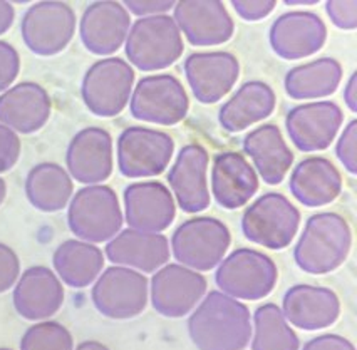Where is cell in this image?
Here are the masks:
<instances>
[{
	"label": "cell",
	"instance_id": "38",
	"mask_svg": "<svg viewBox=\"0 0 357 350\" xmlns=\"http://www.w3.org/2000/svg\"><path fill=\"white\" fill-rule=\"evenodd\" d=\"M326 12L335 27L342 31H354L357 27V2L356 0H329L326 2Z\"/></svg>",
	"mask_w": 357,
	"mask_h": 350
},
{
	"label": "cell",
	"instance_id": "8",
	"mask_svg": "<svg viewBox=\"0 0 357 350\" xmlns=\"http://www.w3.org/2000/svg\"><path fill=\"white\" fill-rule=\"evenodd\" d=\"M135 70L121 57H106L86 70L81 82V98L89 112L98 118H114L130 102Z\"/></svg>",
	"mask_w": 357,
	"mask_h": 350
},
{
	"label": "cell",
	"instance_id": "31",
	"mask_svg": "<svg viewBox=\"0 0 357 350\" xmlns=\"http://www.w3.org/2000/svg\"><path fill=\"white\" fill-rule=\"evenodd\" d=\"M73 178L57 162H39L27 173L26 197L36 210L56 213L73 198Z\"/></svg>",
	"mask_w": 357,
	"mask_h": 350
},
{
	"label": "cell",
	"instance_id": "28",
	"mask_svg": "<svg viewBox=\"0 0 357 350\" xmlns=\"http://www.w3.org/2000/svg\"><path fill=\"white\" fill-rule=\"evenodd\" d=\"M245 154L252 158L255 173L267 185H280L294 162V153L275 124H261L242 141Z\"/></svg>",
	"mask_w": 357,
	"mask_h": 350
},
{
	"label": "cell",
	"instance_id": "36",
	"mask_svg": "<svg viewBox=\"0 0 357 350\" xmlns=\"http://www.w3.org/2000/svg\"><path fill=\"white\" fill-rule=\"evenodd\" d=\"M20 57L14 45L0 40V93H6L19 76Z\"/></svg>",
	"mask_w": 357,
	"mask_h": 350
},
{
	"label": "cell",
	"instance_id": "21",
	"mask_svg": "<svg viewBox=\"0 0 357 350\" xmlns=\"http://www.w3.org/2000/svg\"><path fill=\"white\" fill-rule=\"evenodd\" d=\"M206 171L208 151L202 144L192 143L180 149L168 173V183L185 213H200L210 206Z\"/></svg>",
	"mask_w": 357,
	"mask_h": 350
},
{
	"label": "cell",
	"instance_id": "47",
	"mask_svg": "<svg viewBox=\"0 0 357 350\" xmlns=\"http://www.w3.org/2000/svg\"><path fill=\"white\" fill-rule=\"evenodd\" d=\"M287 3V6H301V3H304V6H312V3H317V0H304V2H301V0H298V2H285Z\"/></svg>",
	"mask_w": 357,
	"mask_h": 350
},
{
	"label": "cell",
	"instance_id": "26",
	"mask_svg": "<svg viewBox=\"0 0 357 350\" xmlns=\"http://www.w3.org/2000/svg\"><path fill=\"white\" fill-rule=\"evenodd\" d=\"M105 253L111 264L151 273L169 260V241L161 233H144L128 228L107 241Z\"/></svg>",
	"mask_w": 357,
	"mask_h": 350
},
{
	"label": "cell",
	"instance_id": "17",
	"mask_svg": "<svg viewBox=\"0 0 357 350\" xmlns=\"http://www.w3.org/2000/svg\"><path fill=\"white\" fill-rule=\"evenodd\" d=\"M327 40V27L314 12H287L273 20L268 43L285 61H297L317 54Z\"/></svg>",
	"mask_w": 357,
	"mask_h": 350
},
{
	"label": "cell",
	"instance_id": "12",
	"mask_svg": "<svg viewBox=\"0 0 357 350\" xmlns=\"http://www.w3.org/2000/svg\"><path fill=\"white\" fill-rule=\"evenodd\" d=\"M174 141L163 131L143 126L126 128L118 137V168L126 178H153L168 168Z\"/></svg>",
	"mask_w": 357,
	"mask_h": 350
},
{
	"label": "cell",
	"instance_id": "46",
	"mask_svg": "<svg viewBox=\"0 0 357 350\" xmlns=\"http://www.w3.org/2000/svg\"><path fill=\"white\" fill-rule=\"evenodd\" d=\"M6 197H7V185H6V181H3L2 178H0V205H2V203H3V199H6Z\"/></svg>",
	"mask_w": 357,
	"mask_h": 350
},
{
	"label": "cell",
	"instance_id": "22",
	"mask_svg": "<svg viewBox=\"0 0 357 350\" xmlns=\"http://www.w3.org/2000/svg\"><path fill=\"white\" fill-rule=\"evenodd\" d=\"M12 302L22 319L44 322L56 315L64 303V287L51 268L31 266L14 285Z\"/></svg>",
	"mask_w": 357,
	"mask_h": 350
},
{
	"label": "cell",
	"instance_id": "5",
	"mask_svg": "<svg viewBox=\"0 0 357 350\" xmlns=\"http://www.w3.org/2000/svg\"><path fill=\"white\" fill-rule=\"evenodd\" d=\"M279 270L265 253L238 248L220 261L215 282L222 294L235 300H260L275 289Z\"/></svg>",
	"mask_w": 357,
	"mask_h": 350
},
{
	"label": "cell",
	"instance_id": "15",
	"mask_svg": "<svg viewBox=\"0 0 357 350\" xmlns=\"http://www.w3.org/2000/svg\"><path fill=\"white\" fill-rule=\"evenodd\" d=\"M173 20L192 45H220L231 39L235 24L218 0H183L174 3Z\"/></svg>",
	"mask_w": 357,
	"mask_h": 350
},
{
	"label": "cell",
	"instance_id": "1",
	"mask_svg": "<svg viewBox=\"0 0 357 350\" xmlns=\"http://www.w3.org/2000/svg\"><path fill=\"white\" fill-rule=\"evenodd\" d=\"M188 333L198 350H243L252 339V317L245 303L213 290L188 319Z\"/></svg>",
	"mask_w": 357,
	"mask_h": 350
},
{
	"label": "cell",
	"instance_id": "32",
	"mask_svg": "<svg viewBox=\"0 0 357 350\" xmlns=\"http://www.w3.org/2000/svg\"><path fill=\"white\" fill-rule=\"evenodd\" d=\"M342 81V66L334 57L297 66L285 74L284 87L292 99H319L332 96Z\"/></svg>",
	"mask_w": 357,
	"mask_h": 350
},
{
	"label": "cell",
	"instance_id": "20",
	"mask_svg": "<svg viewBox=\"0 0 357 350\" xmlns=\"http://www.w3.org/2000/svg\"><path fill=\"white\" fill-rule=\"evenodd\" d=\"M124 216L130 228L161 233L173 223L176 205L172 191L160 181L132 183L124 190Z\"/></svg>",
	"mask_w": 357,
	"mask_h": 350
},
{
	"label": "cell",
	"instance_id": "10",
	"mask_svg": "<svg viewBox=\"0 0 357 350\" xmlns=\"http://www.w3.org/2000/svg\"><path fill=\"white\" fill-rule=\"evenodd\" d=\"M188 109V94L172 74L143 77L130 98L131 116L143 123L174 126L186 118Z\"/></svg>",
	"mask_w": 357,
	"mask_h": 350
},
{
	"label": "cell",
	"instance_id": "42",
	"mask_svg": "<svg viewBox=\"0 0 357 350\" xmlns=\"http://www.w3.org/2000/svg\"><path fill=\"white\" fill-rule=\"evenodd\" d=\"M302 350H356V347L346 337L335 335V333H324V335L310 339Z\"/></svg>",
	"mask_w": 357,
	"mask_h": 350
},
{
	"label": "cell",
	"instance_id": "6",
	"mask_svg": "<svg viewBox=\"0 0 357 350\" xmlns=\"http://www.w3.org/2000/svg\"><path fill=\"white\" fill-rule=\"evenodd\" d=\"M230 243L231 235L225 223L211 216H197L173 231L172 253L186 268L208 272L225 258Z\"/></svg>",
	"mask_w": 357,
	"mask_h": 350
},
{
	"label": "cell",
	"instance_id": "33",
	"mask_svg": "<svg viewBox=\"0 0 357 350\" xmlns=\"http://www.w3.org/2000/svg\"><path fill=\"white\" fill-rule=\"evenodd\" d=\"M297 333L292 330L280 307L264 303L253 314L252 350H298Z\"/></svg>",
	"mask_w": 357,
	"mask_h": 350
},
{
	"label": "cell",
	"instance_id": "24",
	"mask_svg": "<svg viewBox=\"0 0 357 350\" xmlns=\"http://www.w3.org/2000/svg\"><path fill=\"white\" fill-rule=\"evenodd\" d=\"M51 111V98L37 82H20L0 94V124L20 135L43 129Z\"/></svg>",
	"mask_w": 357,
	"mask_h": 350
},
{
	"label": "cell",
	"instance_id": "4",
	"mask_svg": "<svg viewBox=\"0 0 357 350\" xmlns=\"http://www.w3.org/2000/svg\"><path fill=\"white\" fill-rule=\"evenodd\" d=\"M183 37L169 15L141 17L130 27L124 51L139 70H161L173 66L183 54Z\"/></svg>",
	"mask_w": 357,
	"mask_h": 350
},
{
	"label": "cell",
	"instance_id": "7",
	"mask_svg": "<svg viewBox=\"0 0 357 350\" xmlns=\"http://www.w3.org/2000/svg\"><path fill=\"white\" fill-rule=\"evenodd\" d=\"M243 236L268 250H284L296 238L301 211L280 193H265L242 215Z\"/></svg>",
	"mask_w": 357,
	"mask_h": 350
},
{
	"label": "cell",
	"instance_id": "9",
	"mask_svg": "<svg viewBox=\"0 0 357 350\" xmlns=\"http://www.w3.org/2000/svg\"><path fill=\"white\" fill-rule=\"evenodd\" d=\"M148 295V278L141 272L118 265L101 272L91 290L96 310L113 320H130L143 314Z\"/></svg>",
	"mask_w": 357,
	"mask_h": 350
},
{
	"label": "cell",
	"instance_id": "44",
	"mask_svg": "<svg viewBox=\"0 0 357 350\" xmlns=\"http://www.w3.org/2000/svg\"><path fill=\"white\" fill-rule=\"evenodd\" d=\"M344 101H346V106L349 111L357 112V74L352 73L351 77H349L346 89H344Z\"/></svg>",
	"mask_w": 357,
	"mask_h": 350
},
{
	"label": "cell",
	"instance_id": "45",
	"mask_svg": "<svg viewBox=\"0 0 357 350\" xmlns=\"http://www.w3.org/2000/svg\"><path fill=\"white\" fill-rule=\"evenodd\" d=\"M74 350H109V347H106L105 344L98 340H86L81 342Z\"/></svg>",
	"mask_w": 357,
	"mask_h": 350
},
{
	"label": "cell",
	"instance_id": "41",
	"mask_svg": "<svg viewBox=\"0 0 357 350\" xmlns=\"http://www.w3.org/2000/svg\"><path fill=\"white\" fill-rule=\"evenodd\" d=\"M124 9L139 17H151V15H163L172 10L174 3L172 0H126Z\"/></svg>",
	"mask_w": 357,
	"mask_h": 350
},
{
	"label": "cell",
	"instance_id": "14",
	"mask_svg": "<svg viewBox=\"0 0 357 350\" xmlns=\"http://www.w3.org/2000/svg\"><path fill=\"white\" fill-rule=\"evenodd\" d=\"M344 123L335 102L317 101L292 107L285 116L289 137L298 151H324L332 144Z\"/></svg>",
	"mask_w": 357,
	"mask_h": 350
},
{
	"label": "cell",
	"instance_id": "34",
	"mask_svg": "<svg viewBox=\"0 0 357 350\" xmlns=\"http://www.w3.org/2000/svg\"><path fill=\"white\" fill-rule=\"evenodd\" d=\"M20 350H74V340L64 325L44 320L27 328L20 339Z\"/></svg>",
	"mask_w": 357,
	"mask_h": 350
},
{
	"label": "cell",
	"instance_id": "2",
	"mask_svg": "<svg viewBox=\"0 0 357 350\" xmlns=\"http://www.w3.org/2000/svg\"><path fill=\"white\" fill-rule=\"evenodd\" d=\"M352 247L351 227L331 211L312 215L294 248V260L302 272L326 275L347 260Z\"/></svg>",
	"mask_w": 357,
	"mask_h": 350
},
{
	"label": "cell",
	"instance_id": "39",
	"mask_svg": "<svg viewBox=\"0 0 357 350\" xmlns=\"http://www.w3.org/2000/svg\"><path fill=\"white\" fill-rule=\"evenodd\" d=\"M20 261L9 245L0 243V294H6L19 280Z\"/></svg>",
	"mask_w": 357,
	"mask_h": 350
},
{
	"label": "cell",
	"instance_id": "27",
	"mask_svg": "<svg viewBox=\"0 0 357 350\" xmlns=\"http://www.w3.org/2000/svg\"><path fill=\"white\" fill-rule=\"evenodd\" d=\"M289 190L292 197L309 208L331 205L342 191V176L331 160L307 158L294 168Z\"/></svg>",
	"mask_w": 357,
	"mask_h": 350
},
{
	"label": "cell",
	"instance_id": "18",
	"mask_svg": "<svg viewBox=\"0 0 357 350\" xmlns=\"http://www.w3.org/2000/svg\"><path fill=\"white\" fill-rule=\"evenodd\" d=\"M131 27L130 12L119 2H93L82 12L79 36L84 47L94 56H113L126 43Z\"/></svg>",
	"mask_w": 357,
	"mask_h": 350
},
{
	"label": "cell",
	"instance_id": "16",
	"mask_svg": "<svg viewBox=\"0 0 357 350\" xmlns=\"http://www.w3.org/2000/svg\"><path fill=\"white\" fill-rule=\"evenodd\" d=\"M70 178L82 185H99L113 173V137L102 128H84L74 135L66 151Z\"/></svg>",
	"mask_w": 357,
	"mask_h": 350
},
{
	"label": "cell",
	"instance_id": "3",
	"mask_svg": "<svg viewBox=\"0 0 357 350\" xmlns=\"http://www.w3.org/2000/svg\"><path fill=\"white\" fill-rule=\"evenodd\" d=\"M123 222L118 195L109 186H84L70 198L68 225L77 240L93 245L105 243L121 231Z\"/></svg>",
	"mask_w": 357,
	"mask_h": 350
},
{
	"label": "cell",
	"instance_id": "40",
	"mask_svg": "<svg viewBox=\"0 0 357 350\" xmlns=\"http://www.w3.org/2000/svg\"><path fill=\"white\" fill-rule=\"evenodd\" d=\"M234 9L240 19L247 22H259L275 9V0H234Z\"/></svg>",
	"mask_w": 357,
	"mask_h": 350
},
{
	"label": "cell",
	"instance_id": "29",
	"mask_svg": "<svg viewBox=\"0 0 357 350\" xmlns=\"http://www.w3.org/2000/svg\"><path fill=\"white\" fill-rule=\"evenodd\" d=\"M275 93L267 82L248 81L220 107L218 123L228 132H242L267 119L275 109Z\"/></svg>",
	"mask_w": 357,
	"mask_h": 350
},
{
	"label": "cell",
	"instance_id": "25",
	"mask_svg": "<svg viewBox=\"0 0 357 350\" xmlns=\"http://www.w3.org/2000/svg\"><path fill=\"white\" fill-rule=\"evenodd\" d=\"M259 191V174L252 165L236 151H223L213 158L211 193L225 210L247 205Z\"/></svg>",
	"mask_w": 357,
	"mask_h": 350
},
{
	"label": "cell",
	"instance_id": "13",
	"mask_svg": "<svg viewBox=\"0 0 357 350\" xmlns=\"http://www.w3.org/2000/svg\"><path fill=\"white\" fill-rule=\"evenodd\" d=\"M206 294V278L180 264L161 266L153 275L149 295L160 315L180 319L195 310Z\"/></svg>",
	"mask_w": 357,
	"mask_h": 350
},
{
	"label": "cell",
	"instance_id": "19",
	"mask_svg": "<svg viewBox=\"0 0 357 350\" xmlns=\"http://www.w3.org/2000/svg\"><path fill=\"white\" fill-rule=\"evenodd\" d=\"M183 69L193 96L202 104L218 102L240 76V62L230 52L190 54Z\"/></svg>",
	"mask_w": 357,
	"mask_h": 350
},
{
	"label": "cell",
	"instance_id": "48",
	"mask_svg": "<svg viewBox=\"0 0 357 350\" xmlns=\"http://www.w3.org/2000/svg\"><path fill=\"white\" fill-rule=\"evenodd\" d=\"M0 350H12V349H7V347H0Z\"/></svg>",
	"mask_w": 357,
	"mask_h": 350
},
{
	"label": "cell",
	"instance_id": "30",
	"mask_svg": "<svg viewBox=\"0 0 357 350\" xmlns=\"http://www.w3.org/2000/svg\"><path fill=\"white\" fill-rule=\"evenodd\" d=\"M52 265L57 278L66 285L73 289H86L101 275L105 255L93 243L66 240L54 252Z\"/></svg>",
	"mask_w": 357,
	"mask_h": 350
},
{
	"label": "cell",
	"instance_id": "11",
	"mask_svg": "<svg viewBox=\"0 0 357 350\" xmlns=\"http://www.w3.org/2000/svg\"><path fill=\"white\" fill-rule=\"evenodd\" d=\"M76 32V14L66 2H37L24 14L20 36L31 52L52 57L68 47Z\"/></svg>",
	"mask_w": 357,
	"mask_h": 350
},
{
	"label": "cell",
	"instance_id": "37",
	"mask_svg": "<svg viewBox=\"0 0 357 350\" xmlns=\"http://www.w3.org/2000/svg\"><path fill=\"white\" fill-rule=\"evenodd\" d=\"M22 143L17 132L0 124V174L7 173L17 165Z\"/></svg>",
	"mask_w": 357,
	"mask_h": 350
},
{
	"label": "cell",
	"instance_id": "35",
	"mask_svg": "<svg viewBox=\"0 0 357 350\" xmlns=\"http://www.w3.org/2000/svg\"><path fill=\"white\" fill-rule=\"evenodd\" d=\"M335 154L337 160L342 162V166L352 176L357 174V121H349V124L344 128L340 135L337 146H335Z\"/></svg>",
	"mask_w": 357,
	"mask_h": 350
},
{
	"label": "cell",
	"instance_id": "43",
	"mask_svg": "<svg viewBox=\"0 0 357 350\" xmlns=\"http://www.w3.org/2000/svg\"><path fill=\"white\" fill-rule=\"evenodd\" d=\"M15 19V10L12 7L10 2H3L0 0V36L6 34L7 31L12 27Z\"/></svg>",
	"mask_w": 357,
	"mask_h": 350
},
{
	"label": "cell",
	"instance_id": "23",
	"mask_svg": "<svg viewBox=\"0 0 357 350\" xmlns=\"http://www.w3.org/2000/svg\"><path fill=\"white\" fill-rule=\"evenodd\" d=\"M280 310L287 322L314 332L335 324L340 315V302L334 290L298 283L285 291Z\"/></svg>",
	"mask_w": 357,
	"mask_h": 350
}]
</instances>
